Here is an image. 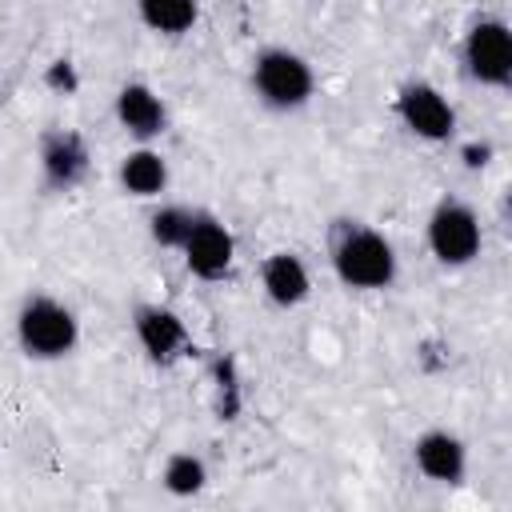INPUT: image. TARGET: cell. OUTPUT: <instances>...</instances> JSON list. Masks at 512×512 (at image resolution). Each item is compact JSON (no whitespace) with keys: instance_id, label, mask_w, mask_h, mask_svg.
<instances>
[{"instance_id":"9c48e42d","label":"cell","mask_w":512,"mask_h":512,"mask_svg":"<svg viewBox=\"0 0 512 512\" xmlns=\"http://www.w3.org/2000/svg\"><path fill=\"white\" fill-rule=\"evenodd\" d=\"M132 332H136V344L156 364H172L188 348V328H184L180 312H172L164 304H140L132 312Z\"/></svg>"},{"instance_id":"9a60e30c","label":"cell","mask_w":512,"mask_h":512,"mask_svg":"<svg viewBox=\"0 0 512 512\" xmlns=\"http://www.w3.org/2000/svg\"><path fill=\"white\" fill-rule=\"evenodd\" d=\"M160 484H164L168 496H180V500L196 496L208 484V464L196 452H172L164 460V468H160Z\"/></svg>"},{"instance_id":"2e32d148","label":"cell","mask_w":512,"mask_h":512,"mask_svg":"<svg viewBox=\"0 0 512 512\" xmlns=\"http://www.w3.org/2000/svg\"><path fill=\"white\" fill-rule=\"evenodd\" d=\"M188 224H192V208L184 204H160L152 216H148V236L160 244V248H176L184 244L188 236Z\"/></svg>"},{"instance_id":"4fadbf2b","label":"cell","mask_w":512,"mask_h":512,"mask_svg":"<svg viewBox=\"0 0 512 512\" xmlns=\"http://www.w3.org/2000/svg\"><path fill=\"white\" fill-rule=\"evenodd\" d=\"M116 180H120V188H124L128 196H136V200H156V196L168 188V160H164V152H156L152 144H140V148H132V152L120 156Z\"/></svg>"},{"instance_id":"ba28073f","label":"cell","mask_w":512,"mask_h":512,"mask_svg":"<svg viewBox=\"0 0 512 512\" xmlns=\"http://www.w3.org/2000/svg\"><path fill=\"white\" fill-rule=\"evenodd\" d=\"M112 112H116V124H120L132 140H140V144H152V140L164 136V128H168V104H164V96H160L152 84H144V80H128V84L116 92Z\"/></svg>"},{"instance_id":"8992f818","label":"cell","mask_w":512,"mask_h":512,"mask_svg":"<svg viewBox=\"0 0 512 512\" xmlns=\"http://www.w3.org/2000/svg\"><path fill=\"white\" fill-rule=\"evenodd\" d=\"M184 268L196 280H224L232 260H236V236L228 232V224L212 212H192L188 236L180 244Z\"/></svg>"},{"instance_id":"6da1fadb","label":"cell","mask_w":512,"mask_h":512,"mask_svg":"<svg viewBox=\"0 0 512 512\" xmlns=\"http://www.w3.org/2000/svg\"><path fill=\"white\" fill-rule=\"evenodd\" d=\"M332 272L352 292H384L396 280V248L368 224H344L332 240Z\"/></svg>"},{"instance_id":"30bf717a","label":"cell","mask_w":512,"mask_h":512,"mask_svg":"<svg viewBox=\"0 0 512 512\" xmlns=\"http://www.w3.org/2000/svg\"><path fill=\"white\" fill-rule=\"evenodd\" d=\"M412 460H416V472L432 484H460L464 472H468V448L448 428L420 432L416 444H412Z\"/></svg>"},{"instance_id":"52a82bcc","label":"cell","mask_w":512,"mask_h":512,"mask_svg":"<svg viewBox=\"0 0 512 512\" xmlns=\"http://www.w3.org/2000/svg\"><path fill=\"white\" fill-rule=\"evenodd\" d=\"M396 116L416 140H428V144H444L456 132V108L428 80H412L396 92Z\"/></svg>"},{"instance_id":"8fae6325","label":"cell","mask_w":512,"mask_h":512,"mask_svg":"<svg viewBox=\"0 0 512 512\" xmlns=\"http://www.w3.org/2000/svg\"><path fill=\"white\" fill-rule=\"evenodd\" d=\"M260 288H264V296H268L276 308H296V304H304L308 292H312L308 264H304L296 252H272V256H264V264H260Z\"/></svg>"},{"instance_id":"7c38bea8","label":"cell","mask_w":512,"mask_h":512,"mask_svg":"<svg viewBox=\"0 0 512 512\" xmlns=\"http://www.w3.org/2000/svg\"><path fill=\"white\" fill-rule=\"evenodd\" d=\"M40 172L52 188H76L88 172V148L76 132H48L40 140Z\"/></svg>"},{"instance_id":"7a4b0ae2","label":"cell","mask_w":512,"mask_h":512,"mask_svg":"<svg viewBox=\"0 0 512 512\" xmlns=\"http://www.w3.org/2000/svg\"><path fill=\"white\" fill-rule=\"evenodd\" d=\"M252 92L272 112H300L316 96V72L300 52L272 44L252 56Z\"/></svg>"},{"instance_id":"3957f363","label":"cell","mask_w":512,"mask_h":512,"mask_svg":"<svg viewBox=\"0 0 512 512\" xmlns=\"http://www.w3.org/2000/svg\"><path fill=\"white\" fill-rule=\"evenodd\" d=\"M16 344L28 360H64L80 344V320L56 296H28L16 312Z\"/></svg>"},{"instance_id":"5bb4252c","label":"cell","mask_w":512,"mask_h":512,"mask_svg":"<svg viewBox=\"0 0 512 512\" xmlns=\"http://www.w3.org/2000/svg\"><path fill=\"white\" fill-rule=\"evenodd\" d=\"M136 16L160 36H184L200 20V0H136Z\"/></svg>"},{"instance_id":"277c9868","label":"cell","mask_w":512,"mask_h":512,"mask_svg":"<svg viewBox=\"0 0 512 512\" xmlns=\"http://www.w3.org/2000/svg\"><path fill=\"white\" fill-rule=\"evenodd\" d=\"M428 252L444 264V268H464L480 256L484 248V228H480V216L464 204V200H452L444 196L432 216H428Z\"/></svg>"},{"instance_id":"e0dca14e","label":"cell","mask_w":512,"mask_h":512,"mask_svg":"<svg viewBox=\"0 0 512 512\" xmlns=\"http://www.w3.org/2000/svg\"><path fill=\"white\" fill-rule=\"evenodd\" d=\"M460 160H464V168H484V164L492 160V144H488V140H480V144L472 140V144L460 148Z\"/></svg>"},{"instance_id":"5b68a950","label":"cell","mask_w":512,"mask_h":512,"mask_svg":"<svg viewBox=\"0 0 512 512\" xmlns=\"http://www.w3.org/2000/svg\"><path fill=\"white\" fill-rule=\"evenodd\" d=\"M464 68L480 88L512 84V32L504 20L484 16L464 36Z\"/></svg>"}]
</instances>
